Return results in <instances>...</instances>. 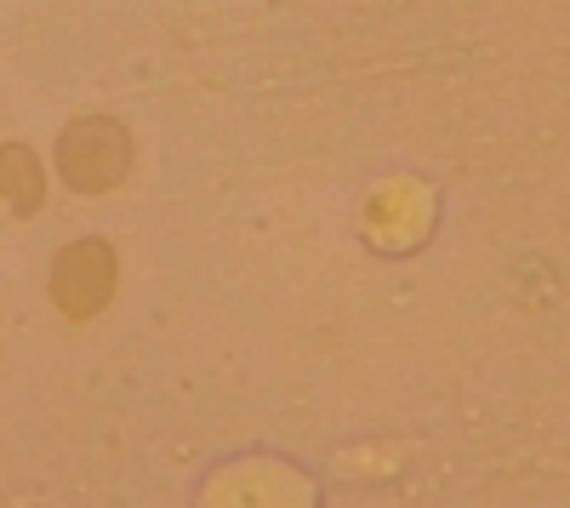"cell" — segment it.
<instances>
[{
	"label": "cell",
	"instance_id": "2",
	"mask_svg": "<svg viewBox=\"0 0 570 508\" xmlns=\"http://www.w3.org/2000/svg\"><path fill=\"white\" fill-rule=\"evenodd\" d=\"M120 292V252L104 241V235H80V241H63L52 252V268H46V297L52 309L69 320V326H86L98 320Z\"/></svg>",
	"mask_w": 570,
	"mask_h": 508
},
{
	"label": "cell",
	"instance_id": "3",
	"mask_svg": "<svg viewBox=\"0 0 570 508\" xmlns=\"http://www.w3.org/2000/svg\"><path fill=\"white\" fill-rule=\"evenodd\" d=\"M206 508H314V491L279 463H246L206 491Z\"/></svg>",
	"mask_w": 570,
	"mask_h": 508
},
{
	"label": "cell",
	"instance_id": "4",
	"mask_svg": "<svg viewBox=\"0 0 570 508\" xmlns=\"http://www.w3.org/2000/svg\"><path fill=\"white\" fill-rule=\"evenodd\" d=\"M46 195H52V166H46L29 144H7V137H0V223L40 217Z\"/></svg>",
	"mask_w": 570,
	"mask_h": 508
},
{
	"label": "cell",
	"instance_id": "1",
	"mask_svg": "<svg viewBox=\"0 0 570 508\" xmlns=\"http://www.w3.org/2000/svg\"><path fill=\"white\" fill-rule=\"evenodd\" d=\"M131 160H137V144H131L126 120L115 115H75L52 144V177L80 201L115 195L131 177Z\"/></svg>",
	"mask_w": 570,
	"mask_h": 508
}]
</instances>
